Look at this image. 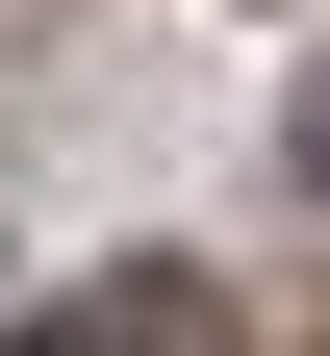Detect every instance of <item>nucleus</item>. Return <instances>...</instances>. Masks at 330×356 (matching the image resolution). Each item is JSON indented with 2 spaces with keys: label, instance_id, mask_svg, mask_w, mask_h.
I'll use <instances>...</instances> for the list:
<instances>
[{
  "label": "nucleus",
  "instance_id": "obj_1",
  "mask_svg": "<svg viewBox=\"0 0 330 356\" xmlns=\"http://www.w3.org/2000/svg\"><path fill=\"white\" fill-rule=\"evenodd\" d=\"M0 356H229V305H204V280L153 254V280H76L51 331H0Z\"/></svg>",
  "mask_w": 330,
  "mask_h": 356
},
{
  "label": "nucleus",
  "instance_id": "obj_2",
  "mask_svg": "<svg viewBox=\"0 0 330 356\" xmlns=\"http://www.w3.org/2000/svg\"><path fill=\"white\" fill-rule=\"evenodd\" d=\"M305 178H330V76H305Z\"/></svg>",
  "mask_w": 330,
  "mask_h": 356
}]
</instances>
